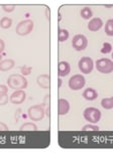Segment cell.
<instances>
[{
  "label": "cell",
  "instance_id": "cell-16",
  "mask_svg": "<svg viewBox=\"0 0 113 153\" xmlns=\"http://www.w3.org/2000/svg\"><path fill=\"white\" fill-rule=\"evenodd\" d=\"M101 106L106 110H111L113 108V98H103L101 101Z\"/></svg>",
  "mask_w": 113,
  "mask_h": 153
},
{
  "label": "cell",
  "instance_id": "cell-9",
  "mask_svg": "<svg viewBox=\"0 0 113 153\" xmlns=\"http://www.w3.org/2000/svg\"><path fill=\"white\" fill-rule=\"evenodd\" d=\"M25 98H26V95H25L24 90H15V91L10 95L9 101L12 104L19 105V104H22L24 102Z\"/></svg>",
  "mask_w": 113,
  "mask_h": 153
},
{
  "label": "cell",
  "instance_id": "cell-7",
  "mask_svg": "<svg viewBox=\"0 0 113 153\" xmlns=\"http://www.w3.org/2000/svg\"><path fill=\"white\" fill-rule=\"evenodd\" d=\"M85 78L82 75H75L73 76L72 78H70L69 80V88L73 91H79V90L83 89L85 86Z\"/></svg>",
  "mask_w": 113,
  "mask_h": 153
},
{
  "label": "cell",
  "instance_id": "cell-2",
  "mask_svg": "<svg viewBox=\"0 0 113 153\" xmlns=\"http://www.w3.org/2000/svg\"><path fill=\"white\" fill-rule=\"evenodd\" d=\"M84 119L92 124H97L101 119V112L97 108L89 107L86 108L83 112Z\"/></svg>",
  "mask_w": 113,
  "mask_h": 153
},
{
  "label": "cell",
  "instance_id": "cell-30",
  "mask_svg": "<svg viewBox=\"0 0 113 153\" xmlns=\"http://www.w3.org/2000/svg\"><path fill=\"white\" fill-rule=\"evenodd\" d=\"M4 48H5V42L2 39H0V54L4 51Z\"/></svg>",
  "mask_w": 113,
  "mask_h": 153
},
{
  "label": "cell",
  "instance_id": "cell-25",
  "mask_svg": "<svg viewBox=\"0 0 113 153\" xmlns=\"http://www.w3.org/2000/svg\"><path fill=\"white\" fill-rule=\"evenodd\" d=\"M100 128L97 125H85V126L82 128L83 131H98Z\"/></svg>",
  "mask_w": 113,
  "mask_h": 153
},
{
  "label": "cell",
  "instance_id": "cell-11",
  "mask_svg": "<svg viewBox=\"0 0 113 153\" xmlns=\"http://www.w3.org/2000/svg\"><path fill=\"white\" fill-rule=\"evenodd\" d=\"M71 72V65L67 62H60L58 65V75L59 76H66Z\"/></svg>",
  "mask_w": 113,
  "mask_h": 153
},
{
  "label": "cell",
  "instance_id": "cell-8",
  "mask_svg": "<svg viewBox=\"0 0 113 153\" xmlns=\"http://www.w3.org/2000/svg\"><path fill=\"white\" fill-rule=\"evenodd\" d=\"M72 45H73V48L78 51L86 50V48L88 45L87 37L83 34L75 35V36L73 37V40H72Z\"/></svg>",
  "mask_w": 113,
  "mask_h": 153
},
{
  "label": "cell",
  "instance_id": "cell-24",
  "mask_svg": "<svg viewBox=\"0 0 113 153\" xmlns=\"http://www.w3.org/2000/svg\"><path fill=\"white\" fill-rule=\"evenodd\" d=\"M20 72H21V75L23 76H29L30 74L32 72V68L31 67H26V65H23V67L20 68Z\"/></svg>",
  "mask_w": 113,
  "mask_h": 153
},
{
  "label": "cell",
  "instance_id": "cell-18",
  "mask_svg": "<svg viewBox=\"0 0 113 153\" xmlns=\"http://www.w3.org/2000/svg\"><path fill=\"white\" fill-rule=\"evenodd\" d=\"M69 38V31L67 29H63L60 28L59 31H58V39L61 42H64L66 40H68Z\"/></svg>",
  "mask_w": 113,
  "mask_h": 153
},
{
  "label": "cell",
  "instance_id": "cell-10",
  "mask_svg": "<svg viewBox=\"0 0 113 153\" xmlns=\"http://www.w3.org/2000/svg\"><path fill=\"white\" fill-rule=\"evenodd\" d=\"M37 83L42 89H49V87H51V76H49V75H46V74L40 75L37 79Z\"/></svg>",
  "mask_w": 113,
  "mask_h": 153
},
{
  "label": "cell",
  "instance_id": "cell-5",
  "mask_svg": "<svg viewBox=\"0 0 113 153\" xmlns=\"http://www.w3.org/2000/svg\"><path fill=\"white\" fill-rule=\"evenodd\" d=\"M96 69L102 74H110L113 71V62L107 57H102L96 62Z\"/></svg>",
  "mask_w": 113,
  "mask_h": 153
},
{
  "label": "cell",
  "instance_id": "cell-21",
  "mask_svg": "<svg viewBox=\"0 0 113 153\" xmlns=\"http://www.w3.org/2000/svg\"><path fill=\"white\" fill-rule=\"evenodd\" d=\"M105 33L109 36L113 35V19H108L105 23Z\"/></svg>",
  "mask_w": 113,
  "mask_h": 153
},
{
  "label": "cell",
  "instance_id": "cell-20",
  "mask_svg": "<svg viewBox=\"0 0 113 153\" xmlns=\"http://www.w3.org/2000/svg\"><path fill=\"white\" fill-rule=\"evenodd\" d=\"M80 14H81V17L86 19H90L91 17L93 16V12H92V9L89 7H84L83 9H81V11H80Z\"/></svg>",
  "mask_w": 113,
  "mask_h": 153
},
{
  "label": "cell",
  "instance_id": "cell-15",
  "mask_svg": "<svg viewBox=\"0 0 113 153\" xmlns=\"http://www.w3.org/2000/svg\"><path fill=\"white\" fill-rule=\"evenodd\" d=\"M15 65V62L13 59H4V61L0 62V71L1 72H7V71L11 70Z\"/></svg>",
  "mask_w": 113,
  "mask_h": 153
},
{
  "label": "cell",
  "instance_id": "cell-12",
  "mask_svg": "<svg viewBox=\"0 0 113 153\" xmlns=\"http://www.w3.org/2000/svg\"><path fill=\"white\" fill-rule=\"evenodd\" d=\"M58 108H59L58 109L59 115L64 116V115L68 114L69 111H70V103L65 99H60L59 103H58Z\"/></svg>",
  "mask_w": 113,
  "mask_h": 153
},
{
  "label": "cell",
  "instance_id": "cell-26",
  "mask_svg": "<svg viewBox=\"0 0 113 153\" xmlns=\"http://www.w3.org/2000/svg\"><path fill=\"white\" fill-rule=\"evenodd\" d=\"M14 9H15L14 5H3V6H2V10H3L4 12L10 13V12L14 11Z\"/></svg>",
  "mask_w": 113,
  "mask_h": 153
},
{
  "label": "cell",
  "instance_id": "cell-13",
  "mask_svg": "<svg viewBox=\"0 0 113 153\" xmlns=\"http://www.w3.org/2000/svg\"><path fill=\"white\" fill-rule=\"evenodd\" d=\"M102 26H103V21L100 17L92 18L88 23V28L91 31H98Z\"/></svg>",
  "mask_w": 113,
  "mask_h": 153
},
{
  "label": "cell",
  "instance_id": "cell-28",
  "mask_svg": "<svg viewBox=\"0 0 113 153\" xmlns=\"http://www.w3.org/2000/svg\"><path fill=\"white\" fill-rule=\"evenodd\" d=\"M7 92H8L7 87L5 86V85H0V97L5 94H7Z\"/></svg>",
  "mask_w": 113,
  "mask_h": 153
},
{
  "label": "cell",
  "instance_id": "cell-29",
  "mask_svg": "<svg viewBox=\"0 0 113 153\" xmlns=\"http://www.w3.org/2000/svg\"><path fill=\"white\" fill-rule=\"evenodd\" d=\"M8 130V126L5 123L0 122V131H7Z\"/></svg>",
  "mask_w": 113,
  "mask_h": 153
},
{
  "label": "cell",
  "instance_id": "cell-14",
  "mask_svg": "<svg viewBox=\"0 0 113 153\" xmlns=\"http://www.w3.org/2000/svg\"><path fill=\"white\" fill-rule=\"evenodd\" d=\"M83 98L87 101H93L98 98V93L95 89L87 88L83 93Z\"/></svg>",
  "mask_w": 113,
  "mask_h": 153
},
{
  "label": "cell",
  "instance_id": "cell-1",
  "mask_svg": "<svg viewBox=\"0 0 113 153\" xmlns=\"http://www.w3.org/2000/svg\"><path fill=\"white\" fill-rule=\"evenodd\" d=\"M7 85L10 89L13 90H24L28 86V82L25 79V76L18 74L10 75L7 79Z\"/></svg>",
  "mask_w": 113,
  "mask_h": 153
},
{
  "label": "cell",
  "instance_id": "cell-32",
  "mask_svg": "<svg viewBox=\"0 0 113 153\" xmlns=\"http://www.w3.org/2000/svg\"><path fill=\"white\" fill-rule=\"evenodd\" d=\"M0 61H1V54H0Z\"/></svg>",
  "mask_w": 113,
  "mask_h": 153
},
{
  "label": "cell",
  "instance_id": "cell-19",
  "mask_svg": "<svg viewBox=\"0 0 113 153\" xmlns=\"http://www.w3.org/2000/svg\"><path fill=\"white\" fill-rule=\"evenodd\" d=\"M11 25H12V20L9 17L4 16V17H2L1 20H0V26H1V28L8 29L11 27Z\"/></svg>",
  "mask_w": 113,
  "mask_h": 153
},
{
  "label": "cell",
  "instance_id": "cell-22",
  "mask_svg": "<svg viewBox=\"0 0 113 153\" xmlns=\"http://www.w3.org/2000/svg\"><path fill=\"white\" fill-rule=\"evenodd\" d=\"M43 109H45V113L46 116L49 117V96H46L45 99H43V103L42 104Z\"/></svg>",
  "mask_w": 113,
  "mask_h": 153
},
{
  "label": "cell",
  "instance_id": "cell-27",
  "mask_svg": "<svg viewBox=\"0 0 113 153\" xmlns=\"http://www.w3.org/2000/svg\"><path fill=\"white\" fill-rule=\"evenodd\" d=\"M8 101H9V99H8L7 94H5V95H3V96H1V97H0V106L6 105V104L8 103Z\"/></svg>",
  "mask_w": 113,
  "mask_h": 153
},
{
  "label": "cell",
  "instance_id": "cell-23",
  "mask_svg": "<svg viewBox=\"0 0 113 153\" xmlns=\"http://www.w3.org/2000/svg\"><path fill=\"white\" fill-rule=\"evenodd\" d=\"M112 51V45L111 43L109 42H104L103 43V46H102V48L100 50V53H111Z\"/></svg>",
  "mask_w": 113,
  "mask_h": 153
},
{
  "label": "cell",
  "instance_id": "cell-6",
  "mask_svg": "<svg viewBox=\"0 0 113 153\" xmlns=\"http://www.w3.org/2000/svg\"><path fill=\"white\" fill-rule=\"evenodd\" d=\"M78 68L82 73L85 75H88L94 69V62H93L92 59L89 56H83L80 59L78 62Z\"/></svg>",
  "mask_w": 113,
  "mask_h": 153
},
{
  "label": "cell",
  "instance_id": "cell-17",
  "mask_svg": "<svg viewBox=\"0 0 113 153\" xmlns=\"http://www.w3.org/2000/svg\"><path fill=\"white\" fill-rule=\"evenodd\" d=\"M19 129H20V131H37V126L32 122H26L23 125H21Z\"/></svg>",
  "mask_w": 113,
  "mask_h": 153
},
{
  "label": "cell",
  "instance_id": "cell-4",
  "mask_svg": "<svg viewBox=\"0 0 113 153\" xmlns=\"http://www.w3.org/2000/svg\"><path fill=\"white\" fill-rule=\"evenodd\" d=\"M27 115H28V117L31 121L34 122L40 121V120L43 119V117L46 115L45 109H43V105H34L28 109Z\"/></svg>",
  "mask_w": 113,
  "mask_h": 153
},
{
  "label": "cell",
  "instance_id": "cell-31",
  "mask_svg": "<svg viewBox=\"0 0 113 153\" xmlns=\"http://www.w3.org/2000/svg\"><path fill=\"white\" fill-rule=\"evenodd\" d=\"M62 84H63V82H62V80H61V78H59L58 79V87L61 88V87H62Z\"/></svg>",
  "mask_w": 113,
  "mask_h": 153
},
{
  "label": "cell",
  "instance_id": "cell-3",
  "mask_svg": "<svg viewBox=\"0 0 113 153\" xmlns=\"http://www.w3.org/2000/svg\"><path fill=\"white\" fill-rule=\"evenodd\" d=\"M34 21L30 20V19H26V20H22L20 21L17 25H16L15 31L16 33L20 36H24V35L29 34L30 32L34 30Z\"/></svg>",
  "mask_w": 113,
  "mask_h": 153
}]
</instances>
